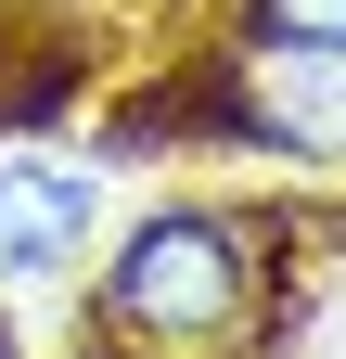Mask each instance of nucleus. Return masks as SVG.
I'll use <instances>...</instances> for the list:
<instances>
[{
	"label": "nucleus",
	"mask_w": 346,
	"mask_h": 359,
	"mask_svg": "<svg viewBox=\"0 0 346 359\" xmlns=\"http://www.w3.org/2000/svg\"><path fill=\"white\" fill-rule=\"evenodd\" d=\"M103 346L116 359H244L270 321V231L219 205H154L141 231L103 244Z\"/></svg>",
	"instance_id": "1"
},
{
	"label": "nucleus",
	"mask_w": 346,
	"mask_h": 359,
	"mask_svg": "<svg viewBox=\"0 0 346 359\" xmlns=\"http://www.w3.org/2000/svg\"><path fill=\"white\" fill-rule=\"evenodd\" d=\"M205 116H219L231 142L346 167V52H333V39H270V26H244L231 52L205 65Z\"/></svg>",
	"instance_id": "2"
},
{
	"label": "nucleus",
	"mask_w": 346,
	"mask_h": 359,
	"mask_svg": "<svg viewBox=\"0 0 346 359\" xmlns=\"http://www.w3.org/2000/svg\"><path fill=\"white\" fill-rule=\"evenodd\" d=\"M103 244V180L77 167V154H0V283H77Z\"/></svg>",
	"instance_id": "3"
},
{
	"label": "nucleus",
	"mask_w": 346,
	"mask_h": 359,
	"mask_svg": "<svg viewBox=\"0 0 346 359\" xmlns=\"http://www.w3.org/2000/svg\"><path fill=\"white\" fill-rule=\"evenodd\" d=\"M244 13L270 39H333V52H346V0H244Z\"/></svg>",
	"instance_id": "4"
},
{
	"label": "nucleus",
	"mask_w": 346,
	"mask_h": 359,
	"mask_svg": "<svg viewBox=\"0 0 346 359\" xmlns=\"http://www.w3.org/2000/svg\"><path fill=\"white\" fill-rule=\"evenodd\" d=\"M90 359H116V346H90Z\"/></svg>",
	"instance_id": "5"
}]
</instances>
